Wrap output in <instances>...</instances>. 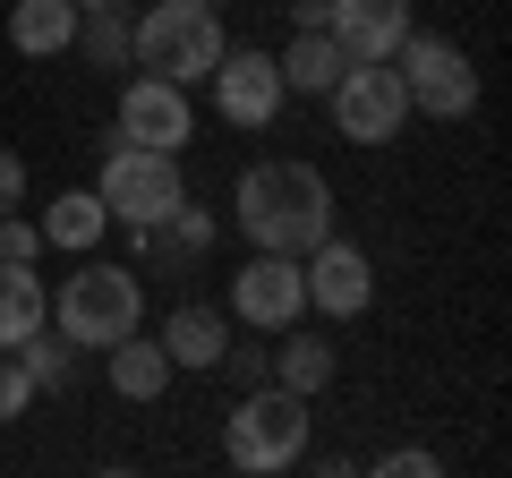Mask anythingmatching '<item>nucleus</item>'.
<instances>
[{
  "label": "nucleus",
  "instance_id": "obj_1",
  "mask_svg": "<svg viewBox=\"0 0 512 478\" xmlns=\"http://www.w3.org/2000/svg\"><path fill=\"white\" fill-rule=\"evenodd\" d=\"M231 222L248 248H274V257H308L316 239L333 231V180L316 163H291V154H274V163H248L231 188Z\"/></svg>",
  "mask_w": 512,
  "mask_h": 478
},
{
  "label": "nucleus",
  "instance_id": "obj_2",
  "mask_svg": "<svg viewBox=\"0 0 512 478\" xmlns=\"http://www.w3.org/2000/svg\"><path fill=\"white\" fill-rule=\"evenodd\" d=\"M231 52L214 0H154L146 18H128V60L146 77H171V86H205L214 60Z\"/></svg>",
  "mask_w": 512,
  "mask_h": 478
},
{
  "label": "nucleus",
  "instance_id": "obj_3",
  "mask_svg": "<svg viewBox=\"0 0 512 478\" xmlns=\"http://www.w3.org/2000/svg\"><path fill=\"white\" fill-rule=\"evenodd\" d=\"M299 453H308V402H299L291 385H248L239 410L222 419V461L248 470V478H274V470H291Z\"/></svg>",
  "mask_w": 512,
  "mask_h": 478
},
{
  "label": "nucleus",
  "instance_id": "obj_4",
  "mask_svg": "<svg viewBox=\"0 0 512 478\" xmlns=\"http://www.w3.org/2000/svg\"><path fill=\"white\" fill-rule=\"evenodd\" d=\"M52 325L69 333L77 350H111L120 333L146 325V282L128 274V265H77L52 299Z\"/></svg>",
  "mask_w": 512,
  "mask_h": 478
},
{
  "label": "nucleus",
  "instance_id": "obj_5",
  "mask_svg": "<svg viewBox=\"0 0 512 478\" xmlns=\"http://www.w3.org/2000/svg\"><path fill=\"white\" fill-rule=\"evenodd\" d=\"M393 77H402L410 111H427V120H470L478 111V69H470V52L453 35H419L410 26L402 52H393Z\"/></svg>",
  "mask_w": 512,
  "mask_h": 478
},
{
  "label": "nucleus",
  "instance_id": "obj_6",
  "mask_svg": "<svg viewBox=\"0 0 512 478\" xmlns=\"http://www.w3.org/2000/svg\"><path fill=\"white\" fill-rule=\"evenodd\" d=\"M94 197H103V214H111V222H128V231H154V222H163L171 205L188 197L180 154L120 146V137H111V163H103V180H94Z\"/></svg>",
  "mask_w": 512,
  "mask_h": 478
},
{
  "label": "nucleus",
  "instance_id": "obj_7",
  "mask_svg": "<svg viewBox=\"0 0 512 478\" xmlns=\"http://www.w3.org/2000/svg\"><path fill=\"white\" fill-rule=\"evenodd\" d=\"M325 103H333V129H342L350 146H393L402 120H410V94H402V77H393V60H350Z\"/></svg>",
  "mask_w": 512,
  "mask_h": 478
},
{
  "label": "nucleus",
  "instance_id": "obj_8",
  "mask_svg": "<svg viewBox=\"0 0 512 478\" xmlns=\"http://www.w3.org/2000/svg\"><path fill=\"white\" fill-rule=\"evenodd\" d=\"M120 146H154V154H180L197 146V103H188V86H171V77H128L120 86Z\"/></svg>",
  "mask_w": 512,
  "mask_h": 478
},
{
  "label": "nucleus",
  "instance_id": "obj_9",
  "mask_svg": "<svg viewBox=\"0 0 512 478\" xmlns=\"http://www.w3.org/2000/svg\"><path fill=\"white\" fill-rule=\"evenodd\" d=\"M231 316L248 333H282L308 316V282H299V257H274V248H248V265L231 274Z\"/></svg>",
  "mask_w": 512,
  "mask_h": 478
},
{
  "label": "nucleus",
  "instance_id": "obj_10",
  "mask_svg": "<svg viewBox=\"0 0 512 478\" xmlns=\"http://www.w3.org/2000/svg\"><path fill=\"white\" fill-rule=\"evenodd\" d=\"M299 282H308V308L325 316V325L367 316V299H376V265H367V248H350V239H333V231L299 257Z\"/></svg>",
  "mask_w": 512,
  "mask_h": 478
},
{
  "label": "nucleus",
  "instance_id": "obj_11",
  "mask_svg": "<svg viewBox=\"0 0 512 478\" xmlns=\"http://www.w3.org/2000/svg\"><path fill=\"white\" fill-rule=\"evenodd\" d=\"M205 86H214V111L231 120V129H274L282 103H291V86H282L274 52H222Z\"/></svg>",
  "mask_w": 512,
  "mask_h": 478
},
{
  "label": "nucleus",
  "instance_id": "obj_12",
  "mask_svg": "<svg viewBox=\"0 0 512 478\" xmlns=\"http://www.w3.org/2000/svg\"><path fill=\"white\" fill-rule=\"evenodd\" d=\"M325 35L350 60H393L410 35V0H325Z\"/></svg>",
  "mask_w": 512,
  "mask_h": 478
},
{
  "label": "nucleus",
  "instance_id": "obj_13",
  "mask_svg": "<svg viewBox=\"0 0 512 478\" xmlns=\"http://www.w3.org/2000/svg\"><path fill=\"white\" fill-rule=\"evenodd\" d=\"M154 342H163L171 368H222V350H231V316L188 299V308H171V316H163V333H154Z\"/></svg>",
  "mask_w": 512,
  "mask_h": 478
},
{
  "label": "nucleus",
  "instance_id": "obj_14",
  "mask_svg": "<svg viewBox=\"0 0 512 478\" xmlns=\"http://www.w3.org/2000/svg\"><path fill=\"white\" fill-rule=\"evenodd\" d=\"M9 43H18L26 60L77 52V0H9Z\"/></svg>",
  "mask_w": 512,
  "mask_h": 478
},
{
  "label": "nucleus",
  "instance_id": "obj_15",
  "mask_svg": "<svg viewBox=\"0 0 512 478\" xmlns=\"http://www.w3.org/2000/svg\"><path fill=\"white\" fill-rule=\"evenodd\" d=\"M171 376H180V368L163 359L154 333H120V342H111V393H120V402H163Z\"/></svg>",
  "mask_w": 512,
  "mask_h": 478
},
{
  "label": "nucleus",
  "instance_id": "obj_16",
  "mask_svg": "<svg viewBox=\"0 0 512 478\" xmlns=\"http://www.w3.org/2000/svg\"><path fill=\"white\" fill-rule=\"evenodd\" d=\"M274 69H282V86H291V94H316V103H325V94H333V77L350 69V52L325 35V26H299V35H291V52H274Z\"/></svg>",
  "mask_w": 512,
  "mask_h": 478
},
{
  "label": "nucleus",
  "instance_id": "obj_17",
  "mask_svg": "<svg viewBox=\"0 0 512 478\" xmlns=\"http://www.w3.org/2000/svg\"><path fill=\"white\" fill-rule=\"evenodd\" d=\"M35 325H52V291H43L35 265L0 257V350H18Z\"/></svg>",
  "mask_w": 512,
  "mask_h": 478
},
{
  "label": "nucleus",
  "instance_id": "obj_18",
  "mask_svg": "<svg viewBox=\"0 0 512 478\" xmlns=\"http://www.w3.org/2000/svg\"><path fill=\"white\" fill-rule=\"evenodd\" d=\"M274 385H291L299 402H316V393L333 385V350H325V333L282 325V342H274Z\"/></svg>",
  "mask_w": 512,
  "mask_h": 478
},
{
  "label": "nucleus",
  "instance_id": "obj_19",
  "mask_svg": "<svg viewBox=\"0 0 512 478\" xmlns=\"http://www.w3.org/2000/svg\"><path fill=\"white\" fill-rule=\"evenodd\" d=\"M35 231H43V248H69V257H86L94 239L111 231V214H103V197H94V188H69V197H52V214H43Z\"/></svg>",
  "mask_w": 512,
  "mask_h": 478
},
{
  "label": "nucleus",
  "instance_id": "obj_20",
  "mask_svg": "<svg viewBox=\"0 0 512 478\" xmlns=\"http://www.w3.org/2000/svg\"><path fill=\"white\" fill-rule=\"evenodd\" d=\"M18 368L35 376V393H60V385L77 376V342H69L60 325H35V333L18 342Z\"/></svg>",
  "mask_w": 512,
  "mask_h": 478
},
{
  "label": "nucleus",
  "instance_id": "obj_21",
  "mask_svg": "<svg viewBox=\"0 0 512 478\" xmlns=\"http://www.w3.org/2000/svg\"><path fill=\"white\" fill-rule=\"evenodd\" d=\"M77 52H86L94 69H120L128 60V18L120 9H77Z\"/></svg>",
  "mask_w": 512,
  "mask_h": 478
},
{
  "label": "nucleus",
  "instance_id": "obj_22",
  "mask_svg": "<svg viewBox=\"0 0 512 478\" xmlns=\"http://www.w3.org/2000/svg\"><path fill=\"white\" fill-rule=\"evenodd\" d=\"M222 368H231V385H239V393H248V385H274V350L231 342V350H222Z\"/></svg>",
  "mask_w": 512,
  "mask_h": 478
},
{
  "label": "nucleus",
  "instance_id": "obj_23",
  "mask_svg": "<svg viewBox=\"0 0 512 478\" xmlns=\"http://www.w3.org/2000/svg\"><path fill=\"white\" fill-rule=\"evenodd\" d=\"M26 410H35V376H26L18 359H0V427L26 419Z\"/></svg>",
  "mask_w": 512,
  "mask_h": 478
},
{
  "label": "nucleus",
  "instance_id": "obj_24",
  "mask_svg": "<svg viewBox=\"0 0 512 478\" xmlns=\"http://www.w3.org/2000/svg\"><path fill=\"white\" fill-rule=\"evenodd\" d=\"M0 257L35 265V257H43V231H35V222H18V214H0Z\"/></svg>",
  "mask_w": 512,
  "mask_h": 478
},
{
  "label": "nucleus",
  "instance_id": "obj_25",
  "mask_svg": "<svg viewBox=\"0 0 512 478\" xmlns=\"http://www.w3.org/2000/svg\"><path fill=\"white\" fill-rule=\"evenodd\" d=\"M376 470H402V478H436V470H444V461H436V453H427V444H393V453H384V461H376Z\"/></svg>",
  "mask_w": 512,
  "mask_h": 478
},
{
  "label": "nucleus",
  "instance_id": "obj_26",
  "mask_svg": "<svg viewBox=\"0 0 512 478\" xmlns=\"http://www.w3.org/2000/svg\"><path fill=\"white\" fill-rule=\"evenodd\" d=\"M18 205H26V163L0 146V214H18Z\"/></svg>",
  "mask_w": 512,
  "mask_h": 478
},
{
  "label": "nucleus",
  "instance_id": "obj_27",
  "mask_svg": "<svg viewBox=\"0 0 512 478\" xmlns=\"http://www.w3.org/2000/svg\"><path fill=\"white\" fill-rule=\"evenodd\" d=\"M77 9H128V0H77Z\"/></svg>",
  "mask_w": 512,
  "mask_h": 478
},
{
  "label": "nucleus",
  "instance_id": "obj_28",
  "mask_svg": "<svg viewBox=\"0 0 512 478\" xmlns=\"http://www.w3.org/2000/svg\"><path fill=\"white\" fill-rule=\"evenodd\" d=\"M214 9H231V0H214Z\"/></svg>",
  "mask_w": 512,
  "mask_h": 478
}]
</instances>
